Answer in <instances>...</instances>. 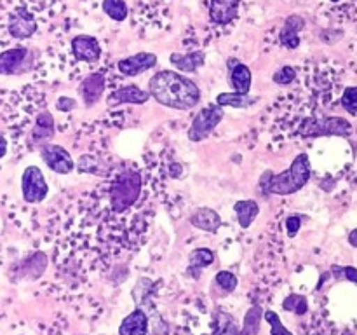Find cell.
<instances>
[{"mask_svg": "<svg viewBox=\"0 0 357 335\" xmlns=\"http://www.w3.org/2000/svg\"><path fill=\"white\" fill-rule=\"evenodd\" d=\"M149 93L160 105L174 110H190L201 101V91L197 84L173 70L157 72L150 79Z\"/></svg>", "mask_w": 357, "mask_h": 335, "instance_id": "6da1fadb", "label": "cell"}, {"mask_svg": "<svg viewBox=\"0 0 357 335\" xmlns=\"http://www.w3.org/2000/svg\"><path fill=\"white\" fill-rule=\"evenodd\" d=\"M310 180V161L307 154H298L291 166L282 173L275 174L267 181V188L265 191L268 194H278V195H289L298 192L307 185Z\"/></svg>", "mask_w": 357, "mask_h": 335, "instance_id": "7a4b0ae2", "label": "cell"}, {"mask_svg": "<svg viewBox=\"0 0 357 335\" xmlns=\"http://www.w3.org/2000/svg\"><path fill=\"white\" fill-rule=\"evenodd\" d=\"M142 192V177L138 171L126 170L110 185V206L114 211L122 213L131 208Z\"/></svg>", "mask_w": 357, "mask_h": 335, "instance_id": "3957f363", "label": "cell"}, {"mask_svg": "<svg viewBox=\"0 0 357 335\" xmlns=\"http://www.w3.org/2000/svg\"><path fill=\"white\" fill-rule=\"evenodd\" d=\"M300 136L319 138V136H347L352 133V124L344 117L305 119L300 124Z\"/></svg>", "mask_w": 357, "mask_h": 335, "instance_id": "277c9868", "label": "cell"}, {"mask_svg": "<svg viewBox=\"0 0 357 335\" xmlns=\"http://www.w3.org/2000/svg\"><path fill=\"white\" fill-rule=\"evenodd\" d=\"M223 119V107L216 105H209V107L202 108L197 112V115L192 121L190 129H188V140L190 142H202L208 138L213 133V129L220 124Z\"/></svg>", "mask_w": 357, "mask_h": 335, "instance_id": "5b68a950", "label": "cell"}, {"mask_svg": "<svg viewBox=\"0 0 357 335\" xmlns=\"http://www.w3.org/2000/svg\"><path fill=\"white\" fill-rule=\"evenodd\" d=\"M21 192H23L24 201L30 202V204L44 201L49 192V185L45 181L40 168L28 166L23 171V177H21Z\"/></svg>", "mask_w": 357, "mask_h": 335, "instance_id": "8992f818", "label": "cell"}, {"mask_svg": "<svg viewBox=\"0 0 357 335\" xmlns=\"http://www.w3.org/2000/svg\"><path fill=\"white\" fill-rule=\"evenodd\" d=\"M31 52L26 47H13L0 52V75H17L31 66Z\"/></svg>", "mask_w": 357, "mask_h": 335, "instance_id": "52a82bcc", "label": "cell"}, {"mask_svg": "<svg viewBox=\"0 0 357 335\" xmlns=\"http://www.w3.org/2000/svg\"><path fill=\"white\" fill-rule=\"evenodd\" d=\"M40 157L49 170L54 173L66 174L73 170V159L68 154V150L63 149L61 145H54V143H45L40 147Z\"/></svg>", "mask_w": 357, "mask_h": 335, "instance_id": "ba28073f", "label": "cell"}, {"mask_svg": "<svg viewBox=\"0 0 357 335\" xmlns=\"http://www.w3.org/2000/svg\"><path fill=\"white\" fill-rule=\"evenodd\" d=\"M38 24L33 14L26 9H17L10 13L9 23H7V30H9L10 37L17 38V40H24L30 38L31 35L37 31Z\"/></svg>", "mask_w": 357, "mask_h": 335, "instance_id": "9c48e42d", "label": "cell"}, {"mask_svg": "<svg viewBox=\"0 0 357 335\" xmlns=\"http://www.w3.org/2000/svg\"><path fill=\"white\" fill-rule=\"evenodd\" d=\"M70 47H72L73 56L80 61L96 63L101 56L100 40L93 35H77V37L72 38Z\"/></svg>", "mask_w": 357, "mask_h": 335, "instance_id": "30bf717a", "label": "cell"}, {"mask_svg": "<svg viewBox=\"0 0 357 335\" xmlns=\"http://www.w3.org/2000/svg\"><path fill=\"white\" fill-rule=\"evenodd\" d=\"M157 65V56L153 52H138V54L128 56L117 63V68L122 75L135 77Z\"/></svg>", "mask_w": 357, "mask_h": 335, "instance_id": "8fae6325", "label": "cell"}, {"mask_svg": "<svg viewBox=\"0 0 357 335\" xmlns=\"http://www.w3.org/2000/svg\"><path fill=\"white\" fill-rule=\"evenodd\" d=\"M241 0H211L209 2V20L220 27L232 23L239 14Z\"/></svg>", "mask_w": 357, "mask_h": 335, "instance_id": "7c38bea8", "label": "cell"}, {"mask_svg": "<svg viewBox=\"0 0 357 335\" xmlns=\"http://www.w3.org/2000/svg\"><path fill=\"white\" fill-rule=\"evenodd\" d=\"M150 93L149 91H143L142 87L135 86V84H129V86L119 87L114 93L108 96V105L110 107H117L122 103H131V105H142L145 101H149Z\"/></svg>", "mask_w": 357, "mask_h": 335, "instance_id": "4fadbf2b", "label": "cell"}, {"mask_svg": "<svg viewBox=\"0 0 357 335\" xmlns=\"http://www.w3.org/2000/svg\"><path fill=\"white\" fill-rule=\"evenodd\" d=\"M230 73H229V80H230V86L236 93L241 94H248L251 89V70L250 66H246L244 63L239 61H230Z\"/></svg>", "mask_w": 357, "mask_h": 335, "instance_id": "5bb4252c", "label": "cell"}, {"mask_svg": "<svg viewBox=\"0 0 357 335\" xmlns=\"http://www.w3.org/2000/svg\"><path fill=\"white\" fill-rule=\"evenodd\" d=\"M105 91V75L103 73H91L86 79L82 80V86H80V93H82L84 101H86L87 107L98 103Z\"/></svg>", "mask_w": 357, "mask_h": 335, "instance_id": "9a60e30c", "label": "cell"}, {"mask_svg": "<svg viewBox=\"0 0 357 335\" xmlns=\"http://www.w3.org/2000/svg\"><path fill=\"white\" fill-rule=\"evenodd\" d=\"M146 332H149V318L142 309L129 313L119 327V335H146Z\"/></svg>", "mask_w": 357, "mask_h": 335, "instance_id": "2e32d148", "label": "cell"}, {"mask_svg": "<svg viewBox=\"0 0 357 335\" xmlns=\"http://www.w3.org/2000/svg\"><path fill=\"white\" fill-rule=\"evenodd\" d=\"M52 136H54V117L51 112H40L35 119L33 129H31V142L45 145Z\"/></svg>", "mask_w": 357, "mask_h": 335, "instance_id": "e0dca14e", "label": "cell"}, {"mask_svg": "<svg viewBox=\"0 0 357 335\" xmlns=\"http://www.w3.org/2000/svg\"><path fill=\"white\" fill-rule=\"evenodd\" d=\"M305 27V21L300 16H291L286 20L284 27L279 34V42L288 49H296L300 45V30Z\"/></svg>", "mask_w": 357, "mask_h": 335, "instance_id": "ac0fdd59", "label": "cell"}, {"mask_svg": "<svg viewBox=\"0 0 357 335\" xmlns=\"http://www.w3.org/2000/svg\"><path fill=\"white\" fill-rule=\"evenodd\" d=\"M192 225L197 227V229L208 230V232H216L218 227L222 225V218H220L218 213L211 208H201L190 216Z\"/></svg>", "mask_w": 357, "mask_h": 335, "instance_id": "d6986e66", "label": "cell"}, {"mask_svg": "<svg viewBox=\"0 0 357 335\" xmlns=\"http://www.w3.org/2000/svg\"><path fill=\"white\" fill-rule=\"evenodd\" d=\"M204 59L206 56L202 51L188 52V54H178V52L171 54V63L181 72H195V70L204 65Z\"/></svg>", "mask_w": 357, "mask_h": 335, "instance_id": "ffe728a7", "label": "cell"}, {"mask_svg": "<svg viewBox=\"0 0 357 335\" xmlns=\"http://www.w3.org/2000/svg\"><path fill=\"white\" fill-rule=\"evenodd\" d=\"M234 211H236L241 227L248 229V227L255 222L258 213H260V206H258V202L253 201V199H244V201H237L236 204H234Z\"/></svg>", "mask_w": 357, "mask_h": 335, "instance_id": "44dd1931", "label": "cell"}, {"mask_svg": "<svg viewBox=\"0 0 357 335\" xmlns=\"http://www.w3.org/2000/svg\"><path fill=\"white\" fill-rule=\"evenodd\" d=\"M45 265H47V258H45L44 253H35L31 257H28L26 260L21 264L20 274L24 276V278L37 279L38 276L44 272Z\"/></svg>", "mask_w": 357, "mask_h": 335, "instance_id": "7402d4cb", "label": "cell"}, {"mask_svg": "<svg viewBox=\"0 0 357 335\" xmlns=\"http://www.w3.org/2000/svg\"><path fill=\"white\" fill-rule=\"evenodd\" d=\"M257 98H251L250 94H241L232 91V93H220L216 98V103L220 107H236V108H246L253 105Z\"/></svg>", "mask_w": 357, "mask_h": 335, "instance_id": "603a6c76", "label": "cell"}, {"mask_svg": "<svg viewBox=\"0 0 357 335\" xmlns=\"http://www.w3.org/2000/svg\"><path fill=\"white\" fill-rule=\"evenodd\" d=\"M261 320H264V311H261V307H250V311H248L246 316H244L243 330H241L239 335H258Z\"/></svg>", "mask_w": 357, "mask_h": 335, "instance_id": "cb8c5ba5", "label": "cell"}, {"mask_svg": "<svg viewBox=\"0 0 357 335\" xmlns=\"http://www.w3.org/2000/svg\"><path fill=\"white\" fill-rule=\"evenodd\" d=\"M103 13L114 21H124L128 17V6L124 0H103Z\"/></svg>", "mask_w": 357, "mask_h": 335, "instance_id": "d4e9b609", "label": "cell"}, {"mask_svg": "<svg viewBox=\"0 0 357 335\" xmlns=\"http://www.w3.org/2000/svg\"><path fill=\"white\" fill-rule=\"evenodd\" d=\"M282 307H284L286 311H293L295 314L302 316V314H305L307 309H309V304H307V299L303 295H298V293H291V295H288L284 299V302H282Z\"/></svg>", "mask_w": 357, "mask_h": 335, "instance_id": "484cf974", "label": "cell"}, {"mask_svg": "<svg viewBox=\"0 0 357 335\" xmlns=\"http://www.w3.org/2000/svg\"><path fill=\"white\" fill-rule=\"evenodd\" d=\"M213 262H215V253L209 248H199V250H194V253L190 255L192 267L202 269L206 265L213 264Z\"/></svg>", "mask_w": 357, "mask_h": 335, "instance_id": "4316f807", "label": "cell"}, {"mask_svg": "<svg viewBox=\"0 0 357 335\" xmlns=\"http://www.w3.org/2000/svg\"><path fill=\"white\" fill-rule=\"evenodd\" d=\"M264 318L265 321L271 325V335H293L291 332L282 325L281 318H279L278 313H274V311H265Z\"/></svg>", "mask_w": 357, "mask_h": 335, "instance_id": "83f0119b", "label": "cell"}, {"mask_svg": "<svg viewBox=\"0 0 357 335\" xmlns=\"http://www.w3.org/2000/svg\"><path fill=\"white\" fill-rule=\"evenodd\" d=\"M218 332H216V335H239V328H237L236 321H234V318L230 316V314L227 313H222L220 314V321H218Z\"/></svg>", "mask_w": 357, "mask_h": 335, "instance_id": "f1b7e54d", "label": "cell"}, {"mask_svg": "<svg viewBox=\"0 0 357 335\" xmlns=\"http://www.w3.org/2000/svg\"><path fill=\"white\" fill-rule=\"evenodd\" d=\"M215 279L218 283V286H222V290H225V292L230 293L237 288V278L230 271H220Z\"/></svg>", "mask_w": 357, "mask_h": 335, "instance_id": "f546056e", "label": "cell"}, {"mask_svg": "<svg viewBox=\"0 0 357 335\" xmlns=\"http://www.w3.org/2000/svg\"><path fill=\"white\" fill-rule=\"evenodd\" d=\"M296 77V72L293 66H282L281 70H278V72L272 75V80H274L275 84H279V86H288V84H291L293 80H295Z\"/></svg>", "mask_w": 357, "mask_h": 335, "instance_id": "4dcf8cb0", "label": "cell"}, {"mask_svg": "<svg viewBox=\"0 0 357 335\" xmlns=\"http://www.w3.org/2000/svg\"><path fill=\"white\" fill-rule=\"evenodd\" d=\"M342 107L349 112V114H357V87H347L342 96Z\"/></svg>", "mask_w": 357, "mask_h": 335, "instance_id": "1f68e13d", "label": "cell"}, {"mask_svg": "<svg viewBox=\"0 0 357 335\" xmlns=\"http://www.w3.org/2000/svg\"><path fill=\"white\" fill-rule=\"evenodd\" d=\"M335 276H338V278L342 279H349V281L356 283L357 285V269L356 267H351V265H347V267H335Z\"/></svg>", "mask_w": 357, "mask_h": 335, "instance_id": "d6a6232c", "label": "cell"}, {"mask_svg": "<svg viewBox=\"0 0 357 335\" xmlns=\"http://www.w3.org/2000/svg\"><path fill=\"white\" fill-rule=\"evenodd\" d=\"M300 227H302V218L298 215H291L286 220V230H288L289 237H295L298 234Z\"/></svg>", "mask_w": 357, "mask_h": 335, "instance_id": "836d02e7", "label": "cell"}, {"mask_svg": "<svg viewBox=\"0 0 357 335\" xmlns=\"http://www.w3.org/2000/svg\"><path fill=\"white\" fill-rule=\"evenodd\" d=\"M56 107H58V110H61V112H70L72 108H75V101L68 100L66 96H61L58 100V103H56Z\"/></svg>", "mask_w": 357, "mask_h": 335, "instance_id": "e575fe53", "label": "cell"}, {"mask_svg": "<svg viewBox=\"0 0 357 335\" xmlns=\"http://www.w3.org/2000/svg\"><path fill=\"white\" fill-rule=\"evenodd\" d=\"M7 154V140L0 135V159Z\"/></svg>", "mask_w": 357, "mask_h": 335, "instance_id": "d590c367", "label": "cell"}, {"mask_svg": "<svg viewBox=\"0 0 357 335\" xmlns=\"http://www.w3.org/2000/svg\"><path fill=\"white\" fill-rule=\"evenodd\" d=\"M349 243H351L354 248H357V229H354L351 234H349Z\"/></svg>", "mask_w": 357, "mask_h": 335, "instance_id": "8d00e7d4", "label": "cell"}, {"mask_svg": "<svg viewBox=\"0 0 357 335\" xmlns=\"http://www.w3.org/2000/svg\"><path fill=\"white\" fill-rule=\"evenodd\" d=\"M331 2H340V0H331Z\"/></svg>", "mask_w": 357, "mask_h": 335, "instance_id": "74e56055", "label": "cell"}, {"mask_svg": "<svg viewBox=\"0 0 357 335\" xmlns=\"http://www.w3.org/2000/svg\"><path fill=\"white\" fill-rule=\"evenodd\" d=\"M345 335H352V334H345Z\"/></svg>", "mask_w": 357, "mask_h": 335, "instance_id": "f35d334b", "label": "cell"}]
</instances>
